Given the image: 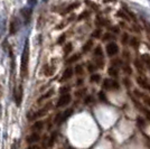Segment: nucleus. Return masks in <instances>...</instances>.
Instances as JSON below:
<instances>
[{"label":"nucleus","mask_w":150,"mask_h":149,"mask_svg":"<svg viewBox=\"0 0 150 149\" xmlns=\"http://www.w3.org/2000/svg\"><path fill=\"white\" fill-rule=\"evenodd\" d=\"M142 111H144V113L146 114V117H147V119L150 121V110H148V109H142Z\"/></svg>","instance_id":"38"},{"label":"nucleus","mask_w":150,"mask_h":149,"mask_svg":"<svg viewBox=\"0 0 150 149\" xmlns=\"http://www.w3.org/2000/svg\"><path fill=\"white\" fill-rule=\"evenodd\" d=\"M28 63H29V40H25V47L21 54V64H20V76L25 79L28 76Z\"/></svg>","instance_id":"1"},{"label":"nucleus","mask_w":150,"mask_h":149,"mask_svg":"<svg viewBox=\"0 0 150 149\" xmlns=\"http://www.w3.org/2000/svg\"><path fill=\"white\" fill-rule=\"evenodd\" d=\"M123 71H125V73H127L128 75H131V73H132V68L130 67L129 64H125V65H123Z\"/></svg>","instance_id":"28"},{"label":"nucleus","mask_w":150,"mask_h":149,"mask_svg":"<svg viewBox=\"0 0 150 149\" xmlns=\"http://www.w3.org/2000/svg\"><path fill=\"white\" fill-rule=\"evenodd\" d=\"M26 149H39V146H37V145H29Z\"/></svg>","instance_id":"41"},{"label":"nucleus","mask_w":150,"mask_h":149,"mask_svg":"<svg viewBox=\"0 0 150 149\" xmlns=\"http://www.w3.org/2000/svg\"><path fill=\"white\" fill-rule=\"evenodd\" d=\"M99 98H100V100L102 102H108V100H106V98H105V94H104L103 91H101L100 93H99Z\"/></svg>","instance_id":"34"},{"label":"nucleus","mask_w":150,"mask_h":149,"mask_svg":"<svg viewBox=\"0 0 150 149\" xmlns=\"http://www.w3.org/2000/svg\"><path fill=\"white\" fill-rule=\"evenodd\" d=\"M6 27H7V20L5 17H2V18L0 19V37L4 36V34L6 31Z\"/></svg>","instance_id":"14"},{"label":"nucleus","mask_w":150,"mask_h":149,"mask_svg":"<svg viewBox=\"0 0 150 149\" xmlns=\"http://www.w3.org/2000/svg\"><path fill=\"white\" fill-rule=\"evenodd\" d=\"M47 108H43V109H40V110H38L36 111L34 114H33V119H37V118H40V117H44L45 114L47 113Z\"/></svg>","instance_id":"15"},{"label":"nucleus","mask_w":150,"mask_h":149,"mask_svg":"<svg viewBox=\"0 0 150 149\" xmlns=\"http://www.w3.org/2000/svg\"><path fill=\"white\" fill-rule=\"evenodd\" d=\"M88 72H90V73H93L94 71L96 70L95 64H93V63H90V64H88Z\"/></svg>","instance_id":"33"},{"label":"nucleus","mask_w":150,"mask_h":149,"mask_svg":"<svg viewBox=\"0 0 150 149\" xmlns=\"http://www.w3.org/2000/svg\"><path fill=\"white\" fill-rule=\"evenodd\" d=\"M39 140H40V136L38 135L37 132H34V133H31V135H29V136L26 138V141L28 143H30V145L38 143Z\"/></svg>","instance_id":"9"},{"label":"nucleus","mask_w":150,"mask_h":149,"mask_svg":"<svg viewBox=\"0 0 150 149\" xmlns=\"http://www.w3.org/2000/svg\"><path fill=\"white\" fill-rule=\"evenodd\" d=\"M80 5H81V4H80V2H73V4H72V5H69V7H67V8H66V9H65V10H64V11H63V15H65V13H71V11H72V10H74L75 8H77V7L80 6Z\"/></svg>","instance_id":"17"},{"label":"nucleus","mask_w":150,"mask_h":149,"mask_svg":"<svg viewBox=\"0 0 150 149\" xmlns=\"http://www.w3.org/2000/svg\"><path fill=\"white\" fill-rule=\"evenodd\" d=\"M94 56H95L96 61H101V60H103V50H102V47H101V46L95 47V50H94Z\"/></svg>","instance_id":"13"},{"label":"nucleus","mask_w":150,"mask_h":149,"mask_svg":"<svg viewBox=\"0 0 150 149\" xmlns=\"http://www.w3.org/2000/svg\"><path fill=\"white\" fill-rule=\"evenodd\" d=\"M11 149H17V141L13 143V145L11 146Z\"/></svg>","instance_id":"47"},{"label":"nucleus","mask_w":150,"mask_h":149,"mask_svg":"<svg viewBox=\"0 0 150 149\" xmlns=\"http://www.w3.org/2000/svg\"><path fill=\"white\" fill-rule=\"evenodd\" d=\"M142 62H144V65H147V67L150 68V55L144 54V55H142Z\"/></svg>","instance_id":"23"},{"label":"nucleus","mask_w":150,"mask_h":149,"mask_svg":"<svg viewBox=\"0 0 150 149\" xmlns=\"http://www.w3.org/2000/svg\"><path fill=\"white\" fill-rule=\"evenodd\" d=\"M31 9L30 8H23L21 9V15H23V18L25 19V23H29L31 18Z\"/></svg>","instance_id":"11"},{"label":"nucleus","mask_w":150,"mask_h":149,"mask_svg":"<svg viewBox=\"0 0 150 149\" xmlns=\"http://www.w3.org/2000/svg\"><path fill=\"white\" fill-rule=\"evenodd\" d=\"M123 54H125V57H127V60H129V58H130V55H129V52H127V50H125V52H123Z\"/></svg>","instance_id":"44"},{"label":"nucleus","mask_w":150,"mask_h":149,"mask_svg":"<svg viewBox=\"0 0 150 149\" xmlns=\"http://www.w3.org/2000/svg\"><path fill=\"white\" fill-rule=\"evenodd\" d=\"M53 94H54V90H53V89H50L47 93H45L44 95H42V96H40V99L38 100V102H42V101H44V100L48 99V98H50Z\"/></svg>","instance_id":"20"},{"label":"nucleus","mask_w":150,"mask_h":149,"mask_svg":"<svg viewBox=\"0 0 150 149\" xmlns=\"http://www.w3.org/2000/svg\"><path fill=\"white\" fill-rule=\"evenodd\" d=\"M121 42H122L123 45H125L127 43H129V42H130V37H129V35H128L127 33H125V34L122 35V39H121Z\"/></svg>","instance_id":"27"},{"label":"nucleus","mask_w":150,"mask_h":149,"mask_svg":"<svg viewBox=\"0 0 150 149\" xmlns=\"http://www.w3.org/2000/svg\"><path fill=\"white\" fill-rule=\"evenodd\" d=\"M121 65H122V61H121L120 58H117V60H113V61H112V66H113V67L118 68V66H121Z\"/></svg>","instance_id":"30"},{"label":"nucleus","mask_w":150,"mask_h":149,"mask_svg":"<svg viewBox=\"0 0 150 149\" xmlns=\"http://www.w3.org/2000/svg\"><path fill=\"white\" fill-rule=\"evenodd\" d=\"M112 38H113V35H112V34H110V33L108 34V33H106L105 35H104V37L102 38V39H103L104 42H106V40H110V39H112Z\"/></svg>","instance_id":"35"},{"label":"nucleus","mask_w":150,"mask_h":149,"mask_svg":"<svg viewBox=\"0 0 150 149\" xmlns=\"http://www.w3.org/2000/svg\"><path fill=\"white\" fill-rule=\"evenodd\" d=\"M23 94H24V90H23V85L20 84L15 93V99H16V104L18 106H20L21 104V101H23Z\"/></svg>","instance_id":"6"},{"label":"nucleus","mask_w":150,"mask_h":149,"mask_svg":"<svg viewBox=\"0 0 150 149\" xmlns=\"http://www.w3.org/2000/svg\"><path fill=\"white\" fill-rule=\"evenodd\" d=\"M72 50H73V46H72V44L69 43L66 44L64 47H63V50H64V53H65V55H69V53L72 52Z\"/></svg>","instance_id":"22"},{"label":"nucleus","mask_w":150,"mask_h":149,"mask_svg":"<svg viewBox=\"0 0 150 149\" xmlns=\"http://www.w3.org/2000/svg\"><path fill=\"white\" fill-rule=\"evenodd\" d=\"M69 149H72V148H69Z\"/></svg>","instance_id":"50"},{"label":"nucleus","mask_w":150,"mask_h":149,"mask_svg":"<svg viewBox=\"0 0 150 149\" xmlns=\"http://www.w3.org/2000/svg\"><path fill=\"white\" fill-rule=\"evenodd\" d=\"M90 11H84V13H82L81 15H80V16H79V20H83V19H85L86 18V17H88V16H90Z\"/></svg>","instance_id":"31"},{"label":"nucleus","mask_w":150,"mask_h":149,"mask_svg":"<svg viewBox=\"0 0 150 149\" xmlns=\"http://www.w3.org/2000/svg\"><path fill=\"white\" fill-rule=\"evenodd\" d=\"M137 83L140 85V87H142L144 90H148V91H150V84L148 83V81L146 80V77H144V76H138Z\"/></svg>","instance_id":"8"},{"label":"nucleus","mask_w":150,"mask_h":149,"mask_svg":"<svg viewBox=\"0 0 150 149\" xmlns=\"http://www.w3.org/2000/svg\"><path fill=\"white\" fill-rule=\"evenodd\" d=\"M2 93H4V91H2V85L0 84V99L2 98Z\"/></svg>","instance_id":"46"},{"label":"nucleus","mask_w":150,"mask_h":149,"mask_svg":"<svg viewBox=\"0 0 150 149\" xmlns=\"http://www.w3.org/2000/svg\"><path fill=\"white\" fill-rule=\"evenodd\" d=\"M19 29V21L16 17H13L10 20V24H9V34L10 35H15Z\"/></svg>","instance_id":"4"},{"label":"nucleus","mask_w":150,"mask_h":149,"mask_svg":"<svg viewBox=\"0 0 150 149\" xmlns=\"http://www.w3.org/2000/svg\"><path fill=\"white\" fill-rule=\"evenodd\" d=\"M144 29H146V33H147V36L150 39V23L149 21H144Z\"/></svg>","instance_id":"29"},{"label":"nucleus","mask_w":150,"mask_h":149,"mask_svg":"<svg viewBox=\"0 0 150 149\" xmlns=\"http://www.w3.org/2000/svg\"><path fill=\"white\" fill-rule=\"evenodd\" d=\"M105 50H106V54L108 56H110V57H112V56L117 55L118 53H119V46L117 45L115 43H109L108 45L105 46Z\"/></svg>","instance_id":"3"},{"label":"nucleus","mask_w":150,"mask_h":149,"mask_svg":"<svg viewBox=\"0 0 150 149\" xmlns=\"http://www.w3.org/2000/svg\"><path fill=\"white\" fill-rule=\"evenodd\" d=\"M74 72L76 73L77 75H81L83 74V67H82L81 65H77L76 67L74 68Z\"/></svg>","instance_id":"32"},{"label":"nucleus","mask_w":150,"mask_h":149,"mask_svg":"<svg viewBox=\"0 0 150 149\" xmlns=\"http://www.w3.org/2000/svg\"><path fill=\"white\" fill-rule=\"evenodd\" d=\"M92 47H93V40H88L86 43L83 45V47H82V52H83V53H88Z\"/></svg>","instance_id":"16"},{"label":"nucleus","mask_w":150,"mask_h":149,"mask_svg":"<svg viewBox=\"0 0 150 149\" xmlns=\"http://www.w3.org/2000/svg\"><path fill=\"white\" fill-rule=\"evenodd\" d=\"M43 126H44L43 121H37V122H35V124L33 126V129L34 130H40V129H43Z\"/></svg>","instance_id":"25"},{"label":"nucleus","mask_w":150,"mask_h":149,"mask_svg":"<svg viewBox=\"0 0 150 149\" xmlns=\"http://www.w3.org/2000/svg\"><path fill=\"white\" fill-rule=\"evenodd\" d=\"M55 138H56V133H55V136H52V138H50V143H48V145H50V146H52V145H53V141H54V140H55Z\"/></svg>","instance_id":"43"},{"label":"nucleus","mask_w":150,"mask_h":149,"mask_svg":"<svg viewBox=\"0 0 150 149\" xmlns=\"http://www.w3.org/2000/svg\"><path fill=\"white\" fill-rule=\"evenodd\" d=\"M90 80H91V82H93V83H99L101 80V75L100 74H92Z\"/></svg>","instance_id":"26"},{"label":"nucleus","mask_w":150,"mask_h":149,"mask_svg":"<svg viewBox=\"0 0 150 149\" xmlns=\"http://www.w3.org/2000/svg\"><path fill=\"white\" fill-rule=\"evenodd\" d=\"M74 74V70L72 67H67L64 72H63V75L62 77H61V82H65L69 80V79H72V76Z\"/></svg>","instance_id":"7"},{"label":"nucleus","mask_w":150,"mask_h":149,"mask_svg":"<svg viewBox=\"0 0 150 149\" xmlns=\"http://www.w3.org/2000/svg\"><path fill=\"white\" fill-rule=\"evenodd\" d=\"M80 58H81V54H80V53H76V54H73V55L71 56L69 60L66 61V63H67V64H72V63L77 62Z\"/></svg>","instance_id":"18"},{"label":"nucleus","mask_w":150,"mask_h":149,"mask_svg":"<svg viewBox=\"0 0 150 149\" xmlns=\"http://www.w3.org/2000/svg\"><path fill=\"white\" fill-rule=\"evenodd\" d=\"M73 112H74L73 109H67V110H65L63 113H61V118H59V121H58V122L62 123V122H64V121H66L69 117H72Z\"/></svg>","instance_id":"10"},{"label":"nucleus","mask_w":150,"mask_h":149,"mask_svg":"<svg viewBox=\"0 0 150 149\" xmlns=\"http://www.w3.org/2000/svg\"><path fill=\"white\" fill-rule=\"evenodd\" d=\"M92 36H93L94 38H99L101 36V31L100 29H95V31H93V34H92Z\"/></svg>","instance_id":"36"},{"label":"nucleus","mask_w":150,"mask_h":149,"mask_svg":"<svg viewBox=\"0 0 150 149\" xmlns=\"http://www.w3.org/2000/svg\"><path fill=\"white\" fill-rule=\"evenodd\" d=\"M64 40H65V35H64V34H63L62 36H61V37H59V39H58V40H57V43H58V44H61V43H62V42H64Z\"/></svg>","instance_id":"42"},{"label":"nucleus","mask_w":150,"mask_h":149,"mask_svg":"<svg viewBox=\"0 0 150 149\" xmlns=\"http://www.w3.org/2000/svg\"><path fill=\"white\" fill-rule=\"evenodd\" d=\"M91 101H92V96H88V98H86V100H85L84 102H85V104H88V102H91Z\"/></svg>","instance_id":"45"},{"label":"nucleus","mask_w":150,"mask_h":149,"mask_svg":"<svg viewBox=\"0 0 150 149\" xmlns=\"http://www.w3.org/2000/svg\"><path fill=\"white\" fill-rule=\"evenodd\" d=\"M129 43H130V45H131V47H133L134 50H138V48H139L140 42H139V39H138L137 37H132Z\"/></svg>","instance_id":"19"},{"label":"nucleus","mask_w":150,"mask_h":149,"mask_svg":"<svg viewBox=\"0 0 150 149\" xmlns=\"http://www.w3.org/2000/svg\"><path fill=\"white\" fill-rule=\"evenodd\" d=\"M123 83H125V85H127L128 87L131 85V83H130V80H129L128 77H125V79H123Z\"/></svg>","instance_id":"40"},{"label":"nucleus","mask_w":150,"mask_h":149,"mask_svg":"<svg viewBox=\"0 0 150 149\" xmlns=\"http://www.w3.org/2000/svg\"><path fill=\"white\" fill-rule=\"evenodd\" d=\"M102 87H103L104 90H108V91H114V90H119L120 84L118 83V81H115V80L106 79V80L103 81Z\"/></svg>","instance_id":"2"},{"label":"nucleus","mask_w":150,"mask_h":149,"mask_svg":"<svg viewBox=\"0 0 150 149\" xmlns=\"http://www.w3.org/2000/svg\"><path fill=\"white\" fill-rule=\"evenodd\" d=\"M137 122H138V124H139V127H144V120L142 118H138L137 119Z\"/></svg>","instance_id":"37"},{"label":"nucleus","mask_w":150,"mask_h":149,"mask_svg":"<svg viewBox=\"0 0 150 149\" xmlns=\"http://www.w3.org/2000/svg\"><path fill=\"white\" fill-rule=\"evenodd\" d=\"M77 81H79L77 82V85H82V84H83V80H82V79L81 80H77Z\"/></svg>","instance_id":"48"},{"label":"nucleus","mask_w":150,"mask_h":149,"mask_svg":"<svg viewBox=\"0 0 150 149\" xmlns=\"http://www.w3.org/2000/svg\"><path fill=\"white\" fill-rule=\"evenodd\" d=\"M110 29H111L114 34H119V31H120V29L118 28V26H112V27H110Z\"/></svg>","instance_id":"39"},{"label":"nucleus","mask_w":150,"mask_h":149,"mask_svg":"<svg viewBox=\"0 0 150 149\" xmlns=\"http://www.w3.org/2000/svg\"><path fill=\"white\" fill-rule=\"evenodd\" d=\"M134 66H136V68H137L138 72H139L140 74L144 75V62H142L141 60L136 58V60H134Z\"/></svg>","instance_id":"12"},{"label":"nucleus","mask_w":150,"mask_h":149,"mask_svg":"<svg viewBox=\"0 0 150 149\" xmlns=\"http://www.w3.org/2000/svg\"><path fill=\"white\" fill-rule=\"evenodd\" d=\"M109 74L111 75V76H113V77H118V68L117 67H113V66H111V67L109 68Z\"/></svg>","instance_id":"24"},{"label":"nucleus","mask_w":150,"mask_h":149,"mask_svg":"<svg viewBox=\"0 0 150 149\" xmlns=\"http://www.w3.org/2000/svg\"><path fill=\"white\" fill-rule=\"evenodd\" d=\"M1 111H2V106L0 104V118H1Z\"/></svg>","instance_id":"49"},{"label":"nucleus","mask_w":150,"mask_h":149,"mask_svg":"<svg viewBox=\"0 0 150 149\" xmlns=\"http://www.w3.org/2000/svg\"><path fill=\"white\" fill-rule=\"evenodd\" d=\"M69 102H71V95L69 94H62L61 98L57 101V108H63V106H67Z\"/></svg>","instance_id":"5"},{"label":"nucleus","mask_w":150,"mask_h":149,"mask_svg":"<svg viewBox=\"0 0 150 149\" xmlns=\"http://www.w3.org/2000/svg\"><path fill=\"white\" fill-rule=\"evenodd\" d=\"M44 74L46 75V76H50V75L54 73V71H55V67H50L48 65H46L44 67Z\"/></svg>","instance_id":"21"}]
</instances>
